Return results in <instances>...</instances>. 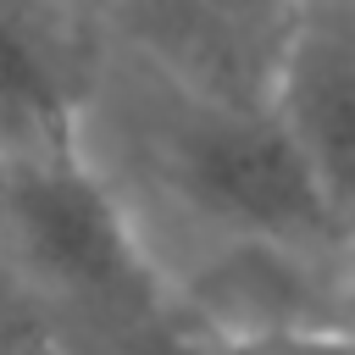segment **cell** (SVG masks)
<instances>
[{
  "instance_id": "6da1fadb",
  "label": "cell",
  "mask_w": 355,
  "mask_h": 355,
  "mask_svg": "<svg viewBox=\"0 0 355 355\" xmlns=\"http://www.w3.org/2000/svg\"><path fill=\"white\" fill-rule=\"evenodd\" d=\"M161 172H166V189L178 194V205L194 211L200 222H211L216 233H227L233 244H277V250H300V255H355L333 233L288 133L277 128L266 100L194 105L166 133Z\"/></svg>"
},
{
  "instance_id": "7a4b0ae2",
  "label": "cell",
  "mask_w": 355,
  "mask_h": 355,
  "mask_svg": "<svg viewBox=\"0 0 355 355\" xmlns=\"http://www.w3.org/2000/svg\"><path fill=\"white\" fill-rule=\"evenodd\" d=\"M0 194L22 261L50 288L128 327H144L155 316V266L139 250V233L128 227L122 205L78 161V150L6 166Z\"/></svg>"
},
{
  "instance_id": "3957f363",
  "label": "cell",
  "mask_w": 355,
  "mask_h": 355,
  "mask_svg": "<svg viewBox=\"0 0 355 355\" xmlns=\"http://www.w3.org/2000/svg\"><path fill=\"white\" fill-rule=\"evenodd\" d=\"M266 105L288 133L333 233L355 250V33H288L266 72Z\"/></svg>"
},
{
  "instance_id": "277c9868",
  "label": "cell",
  "mask_w": 355,
  "mask_h": 355,
  "mask_svg": "<svg viewBox=\"0 0 355 355\" xmlns=\"http://www.w3.org/2000/svg\"><path fill=\"white\" fill-rule=\"evenodd\" d=\"M72 150V67L39 0H0V172Z\"/></svg>"
},
{
  "instance_id": "5b68a950",
  "label": "cell",
  "mask_w": 355,
  "mask_h": 355,
  "mask_svg": "<svg viewBox=\"0 0 355 355\" xmlns=\"http://www.w3.org/2000/svg\"><path fill=\"white\" fill-rule=\"evenodd\" d=\"M194 6H205V11H216V17H227V22H261L277 0H194Z\"/></svg>"
},
{
  "instance_id": "8992f818",
  "label": "cell",
  "mask_w": 355,
  "mask_h": 355,
  "mask_svg": "<svg viewBox=\"0 0 355 355\" xmlns=\"http://www.w3.org/2000/svg\"><path fill=\"white\" fill-rule=\"evenodd\" d=\"M311 6H355V0H311Z\"/></svg>"
}]
</instances>
